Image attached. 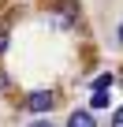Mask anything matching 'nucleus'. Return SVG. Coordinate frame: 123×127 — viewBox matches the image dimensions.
I'll return each instance as SVG.
<instances>
[{"instance_id": "nucleus-4", "label": "nucleus", "mask_w": 123, "mask_h": 127, "mask_svg": "<svg viewBox=\"0 0 123 127\" xmlns=\"http://www.w3.org/2000/svg\"><path fill=\"white\" fill-rule=\"evenodd\" d=\"M112 127H123V108H116V116H112Z\"/></svg>"}, {"instance_id": "nucleus-6", "label": "nucleus", "mask_w": 123, "mask_h": 127, "mask_svg": "<svg viewBox=\"0 0 123 127\" xmlns=\"http://www.w3.org/2000/svg\"><path fill=\"white\" fill-rule=\"evenodd\" d=\"M30 127H56V123H49V120H37V123H30Z\"/></svg>"}, {"instance_id": "nucleus-1", "label": "nucleus", "mask_w": 123, "mask_h": 127, "mask_svg": "<svg viewBox=\"0 0 123 127\" xmlns=\"http://www.w3.org/2000/svg\"><path fill=\"white\" fill-rule=\"evenodd\" d=\"M52 101H56V97H52L49 90H37V94H30V101H26V105H30V112H49V108H52Z\"/></svg>"}, {"instance_id": "nucleus-5", "label": "nucleus", "mask_w": 123, "mask_h": 127, "mask_svg": "<svg viewBox=\"0 0 123 127\" xmlns=\"http://www.w3.org/2000/svg\"><path fill=\"white\" fill-rule=\"evenodd\" d=\"M4 49H8V34L0 30V52H4Z\"/></svg>"}, {"instance_id": "nucleus-7", "label": "nucleus", "mask_w": 123, "mask_h": 127, "mask_svg": "<svg viewBox=\"0 0 123 127\" xmlns=\"http://www.w3.org/2000/svg\"><path fill=\"white\" fill-rule=\"evenodd\" d=\"M119 45H123V26H119Z\"/></svg>"}, {"instance_id": "nucleus-3", "label": "nucleus", "mask_w": 123, "mask_h": 127, "mask_svg": "<svg viewBox=\"0 0 123 127\" xmlns=\"http://www.w3.org/2000/svg\"><path fill=\"white\" fill-rule=\"evenodd\" d=\"M104 105H108V94L97 90V94H93V108H104Z\"/></svg>"}, {"instance_id": "nucleus-2", "label": "nucleus", "mask_w": 123, "mask_h": 127, "mask_svg": "<svg viewBox=\"0 0 123 127\" xmlns=\"http://www.w3.org/2000/svg\"><path fill=\"white\" fill-rule=\"evenodd\" d=\"M67 127H97V123H93V116H90V112H75Z\"/></svg>"}]
</instances>
